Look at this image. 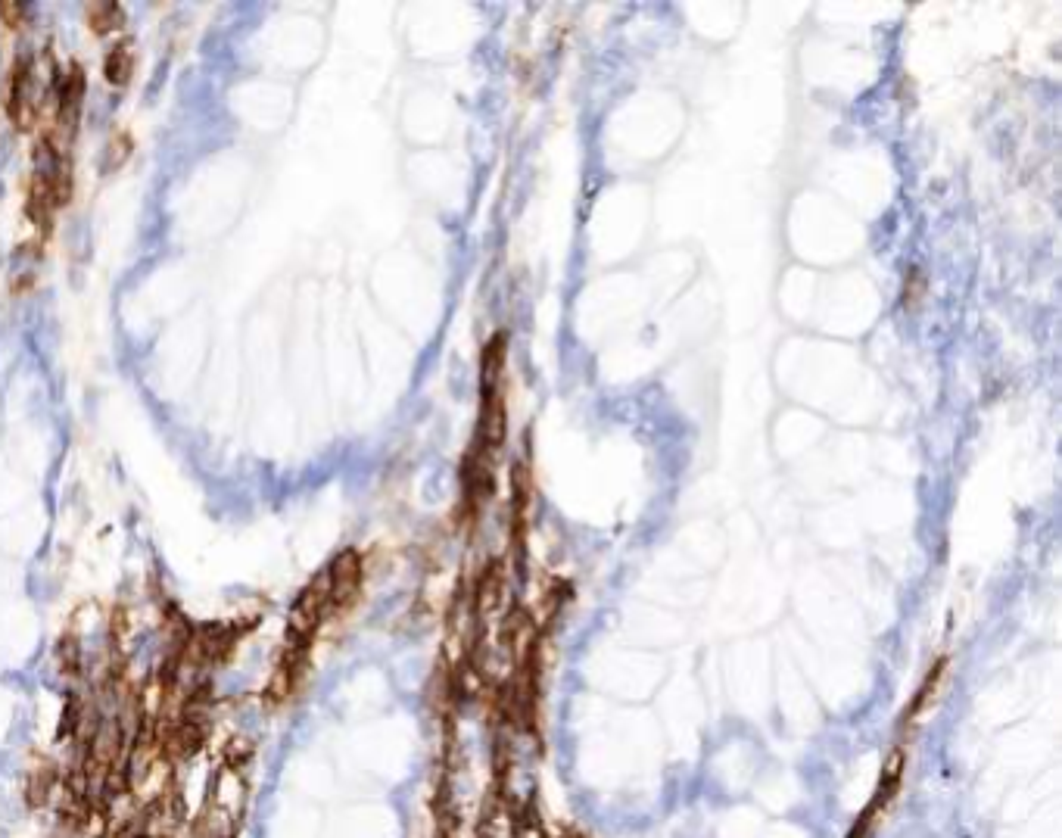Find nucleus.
I'll return each mask as SVG.
<instances>
[{
    "mask_svg": "<svg viewBox=\"0 0 1062 838\" xmlns=\"http://www.w3.org/2000/svg\"><path fill=\"white\" fill-rule=\"evenodd\" d=\"M331 617V608H328V577L315 574L309 580V586L299 592L293 608H290V617H287V636L284 642H299V645H312L318 627L324 624V620Z\"/></svg>",
    "mask_w": 1062,
    "mask_h": 838,
    "instance_id": "obj_1",
    "label": "nucleus"
},
{
    "mask_svg": "<svg viewBox=\"0 0 1062 838\" xmlns=\"http://www.w3.org/2000/svg\"><path fill=\"white\" fill-rule=\"evenodd\" d=\"M904 761H907L904 748L891 751L888 758H885V767H882V776H879V786H876L873 798H869V804L860 810V817H857V823H854V829H851L848 838H873V835H876L882 817L888 814L891 801L897 798V789H901Z\"/></svg>",
    "mask_w": 1062,
    "mask_h": 838,
    "instance_id": "obj_2",
    "label": "nucleus"
},
{
    "mask_svg": "<svg viewBox=\"0 0 1062 838\" xmlns=\"http://www.w3.org/2000/svg\"><path fill=\"white\" fill-rule=\"evenodd\" d=\"M324 577H328V608L331 614L349 611L356 605L359 592H362V555L356 549H343L340 555H334V561L324 567Z\"/></svg>",
    "mask_w": 1062,
    "mask_h": 838,
    "instance_id": "obj_3",
    "label": "nucleus"
},
{
    "mask_svg": "<svg viewBox=\"0 0 1062 838\" xmlns=\"http://www.w3.org/2000/svg\"><path fill=\"white\" fill-rule=\"evenodd\" d=\"M530 502H533V474L527 462H517L511 471V552L517 555V561L524 558Z\"/></svg>",
    "mask_w": 1062,
    "mask_h": 838,
    "instance_id": "obj_4",
    "label": "nucleus"
},
{
    "mask_svg": "<svg viewBox=\"0 0 1062 838\" xmlns=\"http://www.w3.org/2000/svg\"><path fill=\"white\" fill-rule=\"evenodd\" d=\"M81 100H85V72H81L78 63H72L69 72L60 81V88H57V119H60V125L75 128L78 113H81Z\"/></svg>",
    "mask_w": 1062,
    "mask_h": 838,
    "instance_id": "obj_5",
    "label": "nucleus"
},
{
    "mask_svg": "<svg viewBox=\"0 0 1062 838\" xmlns=\"http://www.w3.org/2000/svg\"><path fill=\"white\" fill-rule=\"evenodd\" d=\"M53 209H57V203H53V194H50V184L44 175H32V184H29V197H25V212H29V222L47 234L53 228Z\"/></svg>",
    "mask_w": 1062,
    "mask_h": 838,
    "instance_id": "obj_6",
    "label": "nucleus"
},
{
    "mask_svg": "<svg viewBox=\"0 0 1062 838\" xmlns=\"http://www.w3.org/2000/svg\"><path fill=\"white\" fill-rule=\"evenodd\" d=\"M944 667H947V658H941V661H935L932 664V670L929 673H925V680L919 683V689H916V695H913V701H910V705H907V711H904V726H910L925 708H929V701H932V695H935V686L941 683V677H944Z\"/></svg>",
    "mask_w": 1062,
    "mask_h": 838,
    "instance_id": "obj_7",
    "label": "nucleus"
},
{
    "mask_svg": "<svg viewBox=\"0 0 1062 838\" xmlns=\"http://www.w3.org/2000/svg\"><path fill=\"white\" fill-rule=\"evenodd\" d=\"M103 75L113 81L116 88L128 85L131 75H134V53L125 41H119L116 47H110V53H106L103 60Z\"/></svg>",
    "mask_w": 1062,
    "mask_h": 838,
    "instance_id": "obj_8",
    "label": "nucleus"
},
{
    "mask_svg": "<svg viewBox=\"0 0 1062 838\" xmlns=\"http://www.w3.org/2000/svg\"><path fill=\"white\" fill-rule=\"evenodd\" d=\"M88 22L97 35H110L113 29L122 25V7L113 4V0H103V4H91L88 7Z\"/></svg>",
    "mask_w": 1062,
    "mask_h": 838,
    "instance_id": "obj_9",
    "label": "nucleus"
},
{
    "mask_svg": "<svg viewBox=\"0 0 1062 838\" xmlns=\"http://www.w3.org/2000/svg\"><path fill=\"white\" fill-rule=\"evenodd\" d=\"M131 153V138H125V134H116L113 144H110V156H106V162H110V169L122 166V162L128 159Z\"/></svg>",
    "mask_w": 1062,
    "mask_h": 838,
    "instance_id": "obj_10",
    "label": "nucleus"
},
{
    "mask_svg": "<svg viewBox=\"0 0 1062 838\" xmlns=\"http://www.w3.org/2000/svg\"><path fill=\"white\" fill-rule=\"evenodd\" d=\"M22 16H25V4H13V0L0 4V19H7V25H19Z\"/></svg>",
    "mask_w": 1062,
    "mask_h": 838,
    "instance_id": "obj_11",
    "label": "nucleus"
}]
</instances>
